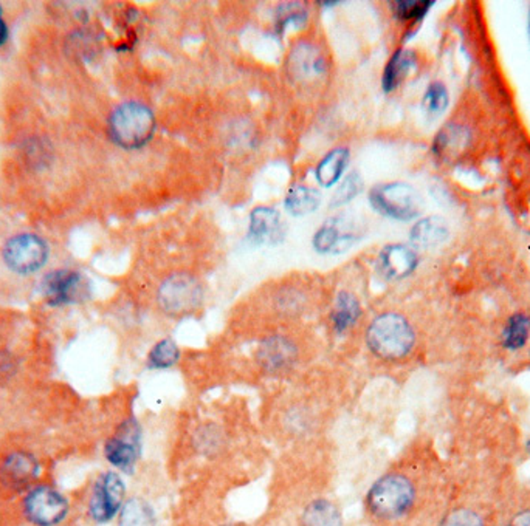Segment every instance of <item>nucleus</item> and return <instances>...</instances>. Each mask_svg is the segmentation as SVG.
<instances>
[{"label":"nucleus","instance_id":"9b49d317","mask_svg":"<svg viewBox=\"0 0 530 526\" xmlns=\"http://www.w3.org/2000/svg\"><path fill=\"white\" fill-rule=\"evenodd\" d=\"M363 229L352 217H334L326 221L314 236V248L319 254H342L359 242Z\"/></svg>","mask_w":530,"mask_h":526},{"label":"nucleus","instance_id":"2eb2a0df","mask_svg":"<svg viewBox=\"0 0 530 526\" xmlns=\"http://www.w3.org/2000/svg\"><path fill=\"white\" fill-rule=\"evenodd\" d=\"M284 238V223L274 208H256L250 215L248 240L255 245H278Z\"/></svg>","mask_w":530,"mask_h":526},{"label":"nucleus","instance_id":"aec40b11","mask_svg":"<svg viewBox=\"0 0 530 526\" xmlns=\"http://www.w3.org/2000/svg\"><path fill=\"white\" fill-rule=\"evenodd\" d=\"M448 237V228L438 217H428L416 223L411 231V242L419 248H436Z\"/></svg>","mask_w":530,"mask_h":526},{"label":"nucleus","instance_id":"ddd939ff","mask_svg":"<svg viewBox=\"0 0 530 526\" xmlns=\"http://www.w3.org/2000/svg\"><path fill=\"white\" fill-rule=\"evenodd\" d=\"M256 359L268 374H281L297 364L298 347L289 338L274 334L257 347Z\"/></svg>","mask_w":530,"mask_h":526},{"label":"nucleus","instance_id":"6ab92c4d","mask_svg":"<svg viewBox=\"0 0 530 526\" xmlns=\"http://www.w3.org/2000/svg\"><path fill=\"white\" fill-rule=\"evenodd\" d=\"M301 526H343L340 508L327 498H317L304 508Z\"/></svg>","mask_w":530,"mask_h":526},{"label":"nucleus","instance_id":"20e7f679","mask_svg":"<svg viewBox=\"0 0 530 526\" xmlns=\"http://www.w3.org/2000/svg\"><path fill=\"white\" fill-rule=\"evenodd\" d=\"M22 513L25 521L33 526L63 525L70 514L69 498L52 485L36 483L25 491Z\"/></svg>","mask_w":530,"mask_h":526},{"label":"nucleus","instance_id":"f704fd0d","mask_svg":"<svg viewBox=\"0 0 530 526\" xmlns=\"http://www.w3.org/2000/svg\"><path fill=\"white\" fill-rule=\"evenodd\" d=\"M8 36H10L8 25H6L5 21L0 16V47L4 46L6 40H8Z\"/></svg>","mask_w":530,"mask_h":526},{"label":"nucleus","instance_id":"72a5a7b5","mask_svg":"<svg viewBox=\"0 0 530 526\" xmlns=\"http://www.w3.org/2000/svg\"><path fill=\"white\" fill-rule=\"evenodd\" d=\"M508 526H530V510L523 511L515 515Z\"/></svg>","mask_w":530,"mask_h":526},{"label":"nucleus","instance_id":"bb28decb","mask_svg":"<svg viewBox=\"0 0 530 526\" xmlns=\"http://www.w3.org/2000/svg\"><path fill=\"white\" fill-rule=\"evenodd\" d=\"M467 142V134L457 125H448L440 132L438 140L434 142V149L439 155H453L459 152Z\"/></svg>","mask_w":530,"mask_h":526},{"label":"nucleus","instance_id":"4468645a","mask_svg":"<svg viewBox=\"0 0 530 526\" xmlns=\"http://www.w3.org/2000/svg\"><path fill=\"white\" fill-rule=\"evenodd\" d=\"M16 319L0 316V381L18 375L21 357V333Z\"/></svg>","mask_w":530,"mask_h":526},{"label":"nucleus","instance_id":"dca6fc26","mask_svg":"<svg viewBox=\"0 0 530 526\" xmlns=\"http://www.w3.org/2000/svg\"><path fill=\"white\" fill-rule=\"evenodd\" d=\"M419 263L414 249L406 245H389L378 255V272L389 280H400L410 276Z\"/></svg>","mask_w":530,"mask_h":526},{"label":"nucleus","instance_id":"a211bd4d","mask_svg":"<svg viewBox=\"0 0 530 526\" xmlns=\"http://www.w3.org/2000/svg\"><path fill=\"white\" fill-rule=\"evenodd\" d=\"M291 70L298 78H314L325 73L326 64L319 51L310 44H300L291 51Z\"/></svg>","mask_w":530,"mask_h":526},{"label":"nucleus","instance_id":"7c9ffc66","mask_svg":"<svg viewBox=\"0 0 530 526\" xmlns=\"http://www.w3.org/2000/svg\"><path fill=\"white\" fill-rule=\"evenodd\" d=\"M433 2H394V13L402 21H421Z\"/></svg>","mask_w":530,"mask_h":526},{"label":"nucleus","instance_id":"c9c22d12","mask_svg":"<svg viewBox=\"0 0 530 526\" xmlns=\"http://www.w3.org/2000/svg\"><path fill=\"white\" fill-rule=\"evenodd\" d=\"M527 449H529V453H530V442H529V444H527Z\"/></svg>","mask_w":530,"mask_h":526},{"label":"nucleus","instance_id":"412c9836","mask_svg":"<svg viewBox=\"0 0 530 526\" xmlns=\"http://www.w3.org/2000/svg\"><path fill=\"white\" fill-rule=\"evenodd\" d=\"M416 67V55L410 50H399L389 61L383 73V89L393 91Z\"/></svg>","mask_w":530,"mask_h":526},{"label":"nucleus","instance_id":"c756f323","mask_svg":"<svg viewBox=\"0 0 530 526\" xmlns=\"http://www.w3.org/2000/svg\"><path fill=\"white\" fill-rule=\"evenodd\" d=\"M447 104H448V93H447L444 85L440 82L430 85L425 98H423V106L428 112L433 115L440 114V112H444Z\"/></svg>","mask_w":530,"mask_h":526},{"label":"nucleus","instance_id":"cd10ccee","mask_svg":"<svg viewBox=\"0 0 530 526\" xmlns=\"http://www.w3.org/2000/svg\"><path fill=\"white\" fill-rule=\"evenodd\" d=\"M195 449L202 453H214L223 446L222 430L216 425L199 427L195 435Z\"/></svg>","mask_w":530,"mask_h":526},{"label":"nucleus","instance_id":"0eeeda50","mask_svg":"<svg viewBox=\"0 0 530 526\" xmlns=\"http://www.w3.org/2000/svg\"><path fill=\"white\" fill-rule=\"evenodd\" d=\"M372 208L394 220H411L422 211V200L414 187L405 183H388L372 187Z\"/></svg>","mask_w":530,"mask_h":526},{"label":"nucleus","instance_id":"423d86ee","mask_svg":"<svg viewBox=\"0 0 530 526\" xmlns=\"http://www.w3.org/2000/svg\"><path fill=\"white\" fill-rule=\"evenodd\" d=\"M50 248L44 238L23 232L6 240L2 259L6 268L19 276H31L47 265Z\"/></svg>","mask_w":530,"mask_h":526},{"label":"nucleus","instance_id":"4be33fe9","mask_svg":"<svg viewBox=\"0 0 530 526\" xmlns=\"http://www.w3.org/2000/svg\"><path fill=\"white\" fill-rule=\"evenodd\" d=\"M321 203V194L314 187L295 185L289 189L285 197V210L295 217L312 214L318 210Z\"/></svg>","mask_w":530,"mask_h":526},{"label":"nucleus","instance_id":"7ed1b4c3","mask_svg":"<svg viewBox=\"0 0 530 526\" xmlns=\"http://www.w3.org/2000/svg\"><path fill=\"white\" fill-rule=\"evenodd\" d=\"M109 131L121 148H142L154 135V114L140 102H125L110 115Z\"/></svg>","mask_w":530,"mask_h":526},{"label":"nucleus","instance_id":"b1692460","mask_svg":"<svg viewBox=\"0 0 530 526\" xmlns=\"http://www.w3.org/2000/svg\"><path fill=\"white\" fill-rule=\"evenodd\" d=\"M118 526H155L152 506L142 497L126 500L118 514Z\"/></svg>","mask_w":530,"mask_h":526},{"label":"nucleus","instance_id":"393cba45","mask_svg":"<svg viewBox=\"0 0 530 526\" xmlns=\"http://www.w3.org/2000/svg\"><path fill=\"white\" fill-rule=\"evenodd\" d=\"M180 359V349L174 341L166 338L155 344L148 355V367L152 370H165L176 366Z\"/></svg>","mask_w":530,"mask_h":526},{"label":"nucleus","instance_id":"1a4fd4ad","mask_svg":"<svg viewBox=\"0 0 530 526\" xmlns=\"http://www.w3.org/2000/svg\"><path fill=\"white\" fill-rule=\"evenodd\" d=\"M104 457L117 472L132 474L142 457V427L131 417L104 443Z\"/></svg>","mask_w":530,"mask_h":526},{"label":"nucleus","instance_id":"a878e982","mask_svg":"<svg viewBox=\"0 0 530 526\" xmlns=\"http://www.w3.org/2000/svg\"><path fill=\"white\" fill-rule=\"evenodd\" d=\"M530 336V319L526 315H515L510 317L508 327L504 330V346L508 350H518L525 347Z\"/></svg>","mask_w":530,"mask_h":526},{"label":"nucleus","instance_id":"5701e85b","mask_svg":"<svg viewBox=\"0 0 530 526\" xmlns=\"http://www.w3.org/2000/svg\"><path fill=\"white\" fill-rule=\"evenodd\" d=\"M348 163V149H335V151L327 153L325 159L321 160V163H319L317 172H315L319 185L325 187L334 186L336 181L340 180V177L343 176Z\"/></svg>","mask_w":530,"mask_h":526},{"label":"nucleus","instance_id":"e433bc0d","mask_svg":"<svg viewBox=\"0 0 530 526\" xmlns=\"http://www.w3.org/2000/svg\"><path fill=\"white\" fill-rule=\"evenodd\" d=\"M0 13H2V8H0Z\"/></svg>","mask_w":530,"mask_h":526},{"label":"nucleus","instance_id":"f257e3e1","mask_svg":"<svg viewBox=\"0 0 530 526\" xmlns=\"http://www.w3.org/2000/svg\"><path fill=\"white\" fill-rule=\"evenodd\" d=\"M416 342V334L405 317L397 313H383L377 316L366 332L369 350L385 361H400L410 355Z\"/></svg>","mask_w":530,"mask_h":526},{"label":"nucleus","instance_id":"39448f33","mask_svg":"<svg viewBox=\"0 0 530 526\" xmlns=\"http://www.w3.org/2000/svg\"><path fill=\"white\" fill-rule=\"evenodd\" d=\"M161 312L168 316H188L199 310L204 302V287L199 279L188 272H177L166 278L157 293Z\"/></svg>","mask_w":530,"mask_h":526},{"label":"nucleus","instance_id":"473e14b6","mask_svg":"<svg viewBox=\"0 0 530 526\" xmlns=\"http://www.w3.org/2000/svg\"><path fill=\"white\" fill-rule=\"evenodd\" d=\"M306 22V13L301 10H285V14L280 17L281 29H289V25L301 27Z\"/></svg>","mask_w":530,"mask_h":526},{"label":"nucleus","instance_id":"c85d7f7f","mask_svg":"<svg viewBox=\"0 0 530 526\" xmlns=\"http://www.w3.org/2000/svg\"><path fill=\"white\" fill-rule=\"evenodd\" d=\"M361 187H363V180H361V177H360L357 172L349 174V176L344 178L342 185H340V187L336 189L335 195L332 198V206L336 208V206L349 203L352 198L359 195Z\"/></svg>","mask_w":530,"mask_h":526},{"label":"nucleus","instance_id":"f03ea898","mask_svg":"<svg viewBox=\"0 0 530 526\" xmlns=\"http://www.w3.org/2000/svg\"><path fill=\"white\" fill-rule=\"evenodd\" d=\"M416 487L408 477L387 474L372 485L366 496V506L377 519L395 521L413 508Z\"/></svg>","mask_w":530,"mask_h":526},{"label":"nucleus","instance_id":"f8f14e48","mask_svg":"<svg viewBox=\"0 0 530 526\" xmlns=\"http://www.w3.org/2000/svg\"><path fill=\"white\" fill-rule=\"evenodd\" d=\"M42 466L35 453L29 451H13L0 461V481L14 491H29L39 480Z\"/></svg>","mask_w":530,"mask_h":526},{"label":"nucleus","instance_id":"6e6552de","mask_svg":"<svg viewBox=\"0 0 530 526\" xmlns=\"http://www.w3.org/2000/svg\"><path fill=\"white\" fill-rule=\"evenodd\" d=\"M126 502V483L117 470L98 476L91 487L87 511L91 521L104 525L118 517Z\"/></svg>","mask_w":530,"mask_h":526},{"label":"nucleus","instance_id":"f3484780","mask_svg":"<svg viewBox=\"0 0 530 526\" xmlns=\"http://www.w3.org/2000/svg\"><path fill=\"white\" fill-rule=\"evenodd\" d=\"M360 316L361 306L359 299L349 291H340L336 295L331 315L332 327L335 333L343 334L349 332L359 323Z\"/></svg>","mask_w":530,"mask_h":526},{"label":"nucleus","instance_id":"2f4dec72","mask_svg":"<svg viewBox=\"0 0 530 526\" xmlns=\"http://www.w3.org/2000/svg\"><path fill=\"white\" fill-rule=\"evenodd\" d=\"M442 526H484V522L474 511L462 508L447 515L442 522Z\"/></svg>","mask_w":530,"mask_h":526},{"label":"nucleus","instance_id":"9d476101","mask_svg":"<svg viewBox=\"0 0 530 526\" xmlns=\"http://www.w3.org/2000/svg\"><path fill=\"white\" fill-rule=\"evenodd\" d=\"M40 293L47 306H67L87 299L91 287L87 279L76 270L59 268L48 272L40 283Z\"/></svg>","mask_w":530,"mask_h":526}]
</instances>
